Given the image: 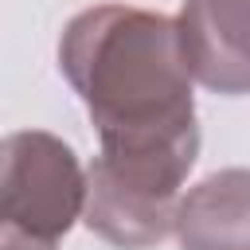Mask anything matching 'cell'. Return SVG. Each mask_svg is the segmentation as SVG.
Instances as JSON below:
<instances>
[{"mask_svg": "<svg viewBox=\"0 0 250 250\" xmlns=\"http://www.w3.org/2000/svg\"><path fill=\"white\" fill-rule=\"evenodd\" d=\"M59 70L82 98L98 148L199 145L191 70L164 12L94 4L62 27Z\"/></svg>", "mask_w": 250, "mask_h": 250, "instance_id": "obj_1", "label": "cell"}, {"mask_svg": "<svg viewBox=\"0 0 250 250\" xmlns=\"http://www.w3.org/2000/svg\"><path fill=\"white\" fill-rule=\"evenodd\" d=\"M199 145L98 148L86 168L82 223L117 250H152L172 234L180 188L195 168Z\"/></svg>", "mask_w": 250, "mask_h": 250, "instance_id": "obj_2", "label": "cell"}, {"mask_svg": "<svg viewBox=\"0 0 250 250\" xmlns=\"http://www.w3.org/2000/svg\"><path fill=\"white\" fill-rule=\"evenodd\" d=\"M86 211V172L47 129L0 141V250H59Z\"/></svg>", "mask_w": 250, "mask_h": 250, "instance_id": "obj_3", "label": "cell"}, {"mask_svg": "<svg viewBox=\"0 0 250 250\" xmlns=\"http://www.w3.org/2000/svg\"><path fill=\"white\" fill-rule=\"evenodd\" d=\"M180 47L191 78L223 98H250V0H184Z\"/></svg>", "mask_w": 250, "mask_h": 250, "instance_id": "obj_4", "label": "cell"}, {"mask_svg": "<svg viewBox=\"0 0 250 250\" xmlns=\"http://www.w3.org/2000/svg\"><path fill=\"white\" fill-rule=\"evenodd\" d=\"M180 250H250V168H219L180 195Z\"/></svg>", "mask_w": 250, "mask_h": 250, "instance_id": "obj_5", "label": "cell"}]
</instances>
